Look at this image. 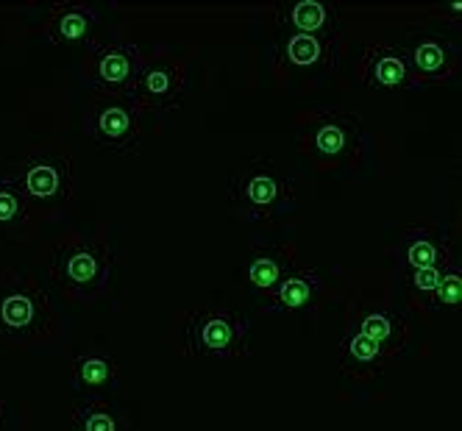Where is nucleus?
<instances>
[{
	"instance_id": "nucleus-5",
	"label": "nucleus",
	"mask_w": 462,
	"mask_h": 431,
	"mask_svg": "<svg viewBox=\"0 0 462 431\" xmlns=\"http://www.w3.org/2000/svg\"><path fill=\"white\" fill-rule=\"evenodd\" d=\"M87 134L109 153H134L143 137V109L128 97L104 95L89 109Z\"/></svg>"
},
{
	"instance_id": "nucleus-1",
	"label": "nucleus",
	"mask_w": 462,
	"mask_h": 431,
	"mask_svg": "<svg viewBox=\"0 0 462 431\" xmlns=\"http://www.w3.org/2000/svg\"><path fill=\"white\" fill-rule=\"evenodd\" d=\"M56 312L51 295L31 276L0 273V340L17 345H37L53 335Z\"/></svg>"
},
{
	"instance_id": "nucleus-13",
	"label": "nucleus",
	"mask_w": 462,
	"mask_h": 431,
	"mask_svg": "<svg viewBox=\"0 0 462 431\" xmlns=\"http://www.w3.org/2000/svg\"><path fill=\"white\" fill-rule=\"evenodd\" d=\"M410 73H418L420 78H446L454 68V56L448 50V45H443L435 37H423L418 42H412L410 48H404Z\"/></svg>"
},
{
	"instance_id": "nucleus-17",
	"label": "nucleus",
	"mask_w": 462,
	"mask_h": 431,
	"mask_svg": "<svg viewBox=\"0 0 462 431\" xmlns=\"http://www.w3.org/2000/svg\"><path fill=\"white\" fill-rule=\"evenodd\" d=\"M284 56L295 68H315V64L328 61V53L335 50V37H318V34H304L295 31L284 40Z\"/></svg>"
},
{
	"instance_id": "nucleus-7",
	"label": "nucleus",
	"mask_w": 462,
	"mask_h": 431,
	"mask_svg": "<svg viewBox=\"0 0 462 431\" xmlns=\"http://www.w3.org/2000/svg\"><path fill=\"white\" fill-rule=\"evenodd\" d=\"M187 87L184 64L176 59H145L143 70L134 81L128 101H134L140 109H173Z\"/></svg>"
},
{
	"instance_id": "nucleus-21",
	"label": "nucleus",
	"mask_w": 462,
	"mask_h": 431,
	"mask_svg": "<svg viewBox=\"0 0 462 431\" xmlns=\"http://www.w3.org/2000/svg\"><path fill=\"white\" fill-rule=\"evenodd\" d=\"M73 431H123V417L106 401H84L73 415Z\"/></svg>"
},
{
	"instance_id": "nucleus-8",
	"label": "nucleus",
	"mask_w": 462,
	"mask_h": 431,
	"mask_svg": "<svg viewBox=\"0 0 462 431\" xmlns=\"http://www.w3.org/2000/svg\"><path fill=\"white\" fill-rule=\"evenodd\" d=\"M237 201L251 217H273L292 206V189L279 173L254 170L237 181Z\"/></svg>"
},
{
	"instance_id": "nucleus-22",
	"label": "nucleus",
	"mask_w": 462,
	"mask_h": 431,
	"mask_svg": "<svg viewBox=\"0 0 462 431\" xmlns=\"http://www.w3.org/2000/svg\"><path fill=\"white\" fill-rule=\"evenodd\" d=\"M312 142L323 156H343L351 148V128L343 120H326L315 128Z\"/></svg>"
},
{
	"instance_id": "nucleus-14",
	"label": "nucleus",
	"mask_w": 462,
	"mask_h": 431,
	"mask_svg": "<svg viewBox=\"0 0 462 431\" xmlns=\"http://www.w3.org/2000/svg\"><path fill=\"white\" fill-rule=\"evenodd\" d=\"M287 23L304 34L335 37L337 9L332 4H323V0H292L287 6Z\"/></svg>"
},
{
	"instance_id": "nucleus-16",
	"label": "nucleus",
	"mask_w": 462,
	"mask_h": 431,
	"mask_svg": "<svg viewBox=\"0 0 462 431\" xmlns=\"http://www.w3.org/2000/svg\"><path fill=\"white\" fill-rule=\"evenodd\" d=\"M356 331H362L365 337H371L387 356L402 348V340L407 337V323L399 312L390 309H374L368 315H362V320L356 323Z\"/></svg>"
},
{
	"instance_id": "nucleus-25",
	"label": "nucleus",
	"mask_w": 462,
	"mask_h": 431,
	"mask_svg": "<svg viewBox=\"0 0 462 431\" xmlns=\"http://www.w3.org/2000/svg\"><path fill=\"white\" fill-rule=\"evenodd\" d=\"M0 431H6V420H4V404H0Z\"/></svg>"
},
{
	"instance_id": "nucleus-10",
	"label": "nucleus",
	"mask_w": 462,
	"mask_h": 431,
	"mask_svg": "<svg viewBox=\"0 0 462 431\" xmlns=\"http://www.w3.org/2000/svg\"><path fill=\"white\" fill-rule=\"evenodd\" d=\"M362 76L371 87H404L412 78L404 48L387 42L371 45L365 50V59H362Z\"/></svg>"
},
{
	"instance_id": "nucleus-9",
	"label": "nucleus",
	"mask_w": 462,
	"mask_h": 431,
	"mask_svg": "<svg viewBox=\"0 0 462 431\" xmlns=\"http://www.w3.org/2000/svg\"><path fill=\"white\" fill-rule=\"evenodd\" d=\"M73 390L84 401H106L120 387V371L117 364L106 356L81 353L73 362Z\"/></svg>"
},
{
	"instance_id": "nucleus-2",
	"label": "nucleus",
	"mask_w": 462,
	"mask_h": 431,
	"mask_svg": "<svg viewBox=\"0 0 462 431\" xmlns=\"http://www.w3.org/2000/svg\"><path fill=\"white\" fill-rule=\"evenodd\" d=\"M115 251L92 237H79L56 245L51 256V273L59 287H64L76 298L101 295L112 279Z\"/></svg>"
},
{
	"instance_id": "nucleus-6",
	"label": "nucleus",
	"mask_w": 462,
	"mask_h": 431,
	"mask_svg": "<svg viewBox=\"0 0 462 431\" xmlns=\"http://www.w3.org/2000/svg\"><path fill=\"white\" fill-rule=\"evenodd\" d=\"M14 179L20 181L25 197L48 204L64 201L73 192V161L56 151H37L20 161V173Z\"/></svg>"
},
{
	"instance_id": "nucleus-23",
	"label": "nucleus",
	"mask_w": 462,
	"mask_h": 431,
	"mask_svg": "<svg viewBox=\"0 0 462 431\" xmlns=\"http://www.w3.org/2000/svg\"><path fill=\"white\" fill-rule=\"evenodd\" d=\"M435 298L440 307H457L462 298V273L457 264H448L440 273V281L435 287Z\"/></svg>"
},
{
	"instance_id": "nucleus-12",
	"label": "nucleus",
	"mask_w": 462,
	"mask_h": 431,
	"mask_svg": "<svg viewBox=\"0 0 462 431\" xmlns=\"http://www.w3.org/2000/svg\"><path fill=\"white\" fill-rule=\"evenodd\" d=\"M384 359H387V353L371 337H365L356 328L346 331V337L340 343V364L348 373H354V376H379L382 368H384Z\"/></svg>"
},
{
	"instance_id": "nucleus-11",
	"label": "nucleus",
	"mask_w": 462,
	"mask_h": 431,
	"mask_svg": "<svg viewBox=\"0 0 462 431\" xmlns=\"http://www.w3.org/2000/svg\"><path fill=\"white\" fill-rule=\"evenodd\" d=\"M95 9L87 4H59L48 17V37L53 42H84L95 28Z\"/></svg>"
},
{
	"instance_id": "nucleus-15",
	"label": "nucleus",
	"mask_w": 462,
	"mask_h": 431,
	"mask_svg": "<svg viewBox=\"0 0 462 431\" xmlns=\"http://www.w3.org/2000/svg\"><path fill=\"white\" fill-rule=\"evenodd\" d=\"M320 287L323 281L315 271H295L268 295V304L276 309H304L318 298Z\"/></svg>"
},
{
	"instance_id": "nucleus-18",
	"label": "nucleus",
	"mask_w": 462,
	"mask_h": 431,
	"mask_svg": "<svg viewBox=\"0 0 462 431\" xmlns=\"http://www.w3.org/2000/svg\"><path fill=\"white\" fill-rule=\"evenodd\" d=\"M290 259L276 253V251H268V253H259L248 261V281L259 289V292H273L287 276H290Z\"/></svg>"
},
{
	"instance_id": "nucleus-19",
	"label": "nucleus",
	"mask_w": 462,
	"mask_h": 431,
	"mask_svg": "<svg viewBox=\"0 0 462 431\" xmlns=\"http://www.w3.org/2000/svg\"><path fill=\"white\" fill-rule=\"evenodd\" d=\"M404 261L410 271H423V268H440L446 261L448 251L429 234V231H412L404 240Z\"/></svg>"
},
{
	"instance_id": "nucleus-20",
	"label": "nucleus",
	"mask_w": 462,
	"mask_h": 431,
	"mask_svg": "<svg viewBox=\"0 0 462 431\" xmlns=\"http://www.w3.org/2000/svg\"><path fill=\"white\" fill-rule=\"evenodd\" d=\"M28 220V197L14 176H0V228H17Z\"/></svg>"
},
{
	"instance_id": "nucleus-4",
	"label": "nucleus",
	"mask_w": 462,
	"mask_h": 431,
	"mask_svg": "<svg viewBox=\"0 0 462 431\" xmlns=\"http://www.w3.org/2000/svg\"><path fill=\"white\" fill-rule=\"evenodd\" d=\"M187 351L212 359L243 356L248 351V320L228 309L195 312L187 323Z\"/></svg>"
},
{
	"instance_id": "nucleus-24",
	"label": "nucleus",
	"mask_w": 462,
	"mask_h": 431,
	"mask_svg": "<svg viewBox=\"0 0 462 431\" xmlns=\"http://www.w3.org/2000/svg\"><path fill=\"white\" fill-rule=\"evenodd\" d=\"M443 268H423V271H412V284L420 292H435L438 281H440Z\"/></svg>"
},
{
	"instance_id": "nucleus-3",
	"label": "nucleus",
	"mask_w": 462,
	"mask_h": 431,
	"mask_svg": "<svg viewBox=\"0 0 462 431\" xmlns=\"http://www.w3.org/2000/svg\"><path fill=\"white\" fill-rule=\"evenodd\" d=\"M143 50L131 40H101L92 42L84 59V76L89 87L112 97H131L134 81L143 70Z\"/></svg>"
}]
</instances>
